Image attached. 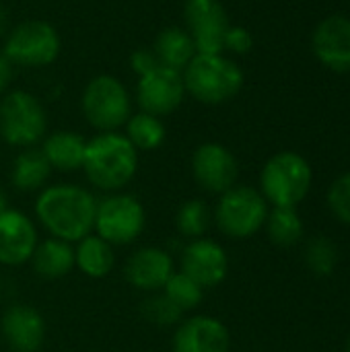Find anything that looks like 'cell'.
I'll return each instance as SVG.
<instances>
[{
  "label": "cell",
  "mask_w": 350,
  "mask_h": 352,
  "mask_svg": "<svg viewBox=\"0 0 350 352\" xmlns=\"http://www.w3.org/2000/svg\"><path fill=\"white\" fill-rule=\"evenodd\" d=\"M6 208H8V196H6V192L0 188V212L6 210Z\"/></svg>",
  "instance_id": "obj_35"
},
{
  "label": "cell",
  "mask_w": 350,
  "mask_h": 352,
  "mask_svg": "<svg viewBox=\"0 0 350 352\" xmlns=\"http://www.w3.org/2000/svg\"><path fill=\"white\" fill-rule=\"evenodd\" d=\"M126 132L124 136L132 142V146L140 151H157L163 146L167 138V128L163 124V118H157L146 111H132L128 122L124 124Z\"/></svg>",
  "instance_id": "obj_24"
},
{
  "label": "cell",
  "mask_w": 350,
  "mask_h": 352,
  "mask_svg": "<svg viewBox=\"0 0 350 352\" xmlns=\"http://www.w3.org/2000/svg\"><path fill=\"white\" fill-rule=\"evenodd\" d=\"M62 39L56 27L47 21L29 19L8 29L4 35L2 54L12 66L21 68H45L60 56Z\"/></svg>",
  "instance_id": "obj_8"
},
{
  "label": "cell",
  "mask_w": 350,
  "mask_h": 352,
  "mask_svg": "<svg viewBox=\"0 0 350 352\" xmlns=\"http://www.w3.org/2000/svg\"><path fill=\"white\" fill-rule=\"evenodd\" d=\"M186 97L184 76L177 70L155 66L151 72L138 76L136 85V103L140 111L153 113L157 118H165L179 109Z\"/></svg>",
  "instance_id": "obj_12"
},
{
  "label": "cell",
  "mask_w": 350,
  "mask_h": 352,
  "mask_svg": "<svg viewBox=\"0 0 350 352\" xmlns=\"http://www.w3.org/2000/svg\"><path fill=\"white\" fill-rule=\"evenodd\" d=\"M231 332L212 316L182 320L171 338V352H229Z\"/></svg>",
  "instance_id": "obj_15"
},
{
  "label": "cell",
  "mask_w": 350,
  "mask_h": 352,
  "mask_svg": "<svg viewBox=\"0 0 350 352\" xmlns=\"http://www.w3.org/2000/svg\"><path fill=\"white\" fill-rule=\"evenodd\" d=\"M316 58L334 72H350V19L332 14L318 23L311 37Z\"/></svg>",
  "instance_id": "obj_18"
},
{
  "label": "cell",
  "mask_w": 350,
  "mask_h": 352,
  "mask_svg": "<svg viewBox=\"0 0 350 352\" xmlns=\"http://www.w3.org/2000/svg\"><path fill=\"white\" fill-rule=\"evenodd\" d=\"M182 76L186 95L204 105H223L243 89V70L225 54H196Z\"/></svg>",
  "instance_id": "obj_3"
},
{
  "label": "cell",
  "mask_w": 350,
  "mask_h": 352,
  "mask_svg": "<svg viewBox=\"0 0 350 352\" xmlns=\"http://www.w3.org/2000/svg\"><path fill=\"white\" fill-rule=\"evenodd\" d=\"M83 171L101 192H122L138 171V151L122 132H97L87 140Z\"/></svg>",
  "instance_id": "obj_2"
},
{
  "label": "cell",
  "mask_w": 350,
  "mask_h": 352,
  "mask_svg": "<svg viewBox=\"0 0 350 352\" xmlns=\"http://www.w3.org/2000/svg\"><path fill=\"white\" fill-rule=\"evenodd\" d=\"M328 206L332 214L342 221L344 225H350V171L342 173L328 190Z\"/></svg>",
  "instance_id": "obj_30"
},
{
  "label": "cell",
  "mask_w": 350,
  "mask_h": 352,
  "mask_svg": "<svg viewBox=\"0 0 350 352\" xmlns=\"http://www.w3.org/2000/svg\"><path fill=\"white\" fill-rule=\"evenodd\" d=\"M153 52L161 66L177 70V72H182L192 62V58L198 54L190 33L186 31V27H179V25L165 27L157 35Z\"/></svg>",
  "instance_id": "obj_23"
},
{
  "label": "cell",
  "mask_w": 350,
  "mask_h": 352,
  "mask_svg": "<svg viewBox=\"0 0 350 352\" xmlns=\"http://www.w3.org/2000/svg\"><path fill=\"white\" fill-rule=\"evenodd\" d=\"M254 45V37L245 27L239 25H231L225 37V50L233 52V54H248Z\"/></svg>",
  "instance_id": "obj_31"
},
{
  "label": "cell",
  "mask_w": 350,
  "mask_h": 352,
  "mask_svg": "<svg viewBox=\"0 0 350 352\" xmlns=\"http://www.w3.org/2000/svg\"><path fill=\"white\" fill-rule=\"evenodd\" d=\"M37 243L39 235L33 219L10 206L0 212V266L14 268L27 264Z\"/></svg>",
  "instance_id": "obj_14"
},
{
  "label": "cell",
  "mask_w": 350,
  "mask_h": 352,
  "mask_svg": "<svg viewBox=\"0 0 350 352\" xmlns=\"http://www.w3.org/2000/svg\"><path fill=\"white\" fill-rule=\"evenodd\" d=\"M10 80H12V64H10L8 58L0 52V97H2L4 93H8Z\"/></svg>",
  "instance_id": "obj_33"
},
{
  "label": "cell",
  "mask_w": 350,
  "mask_h": 352,
  "mask_svg": "<svg viewBox=\"0 0 350 352\" xmlns=\"http://www.w3.org/2000/svg\"><path fill=\"white\" fill-rule=\"evenodd\" d=\"M347 352H350V336H349V342H347Z\"/></svg>",
  "instance_id": "obj_36"
},
{
  "label": "cell",
  "mask_w": 350,
  "mask_h": 352,
  "mask_svg": "<svg viewBox=\"0 0 350 352\" xmlns=\"http://www.w3.org/2000/svg\"><path fill=\"white\" fill-rule=\"evenodd\" d=\"M80 109L97 132H118L132 116V95L118 76L97 74L83 91Z\"/></svg>",
  "instance_id": "obj_6"
},
{
  "label": "cell",
  "mask_w": 350,
  "mask_h": 352,
  "mask_svg": "<svg viewBox=\"0 0 350 352\" xmlns=\"http://www.w3.org/2000/svg\"><path fill=\"white\" fill-rule=\"evenodd\" d=\"M87 140L83 134L72 130H56L45 134L41 140V153L47 159L50 167L62 173H74L83 169Z\"/></svg>",
  "instance_id": "obj_19"
},
{
  "label": "cell",
  "mask_w": 350,
  "mask_h": 352,
  "mask_svg": "<svg viewBox=\"0 0 350 352\" xmlns=\"http://www.w3.org/2000/svg\"><path fill=\"white\" fill-rule=\"evenodd\" d=\"M142 316L151 324L167 328V326H177L184 318V311L175 303H171L163 293H155V297L142 303Z\"/></svg>",
  "instance_id": "obj_29"
},
{
  "label": "cell",
  "mask_w": 350,
  "mask_h": 352,
  "mask_svg": "<svg viewBox=\"0 0 350 352\" xmlns=\"http://www.w3.org/2000/svg\"><path fill=\"white\" fill-rule=\"evenodd\" d=\"M173 272L175 264L171 254L157 245L136 250L124 266L126 283L142 293H161Z\"/></svg>",
  "instance_id": "obj_16"
},
{
  "label": "cell",
  "mask_w": 350,
  "mask_h": 352,
  "mask_svg": "<svg viewBox=\"0 0 350 352\" xmlns=\"http://www.w3.org/2000/svg\"><path fill=\"white\" fill-rule=\"evenodd\" d=\"M146 229V210L142 202L126 192H113L97 200L93 233L111 243L124 248L134 243Z\"/></svg>",
  "instance_id": "obj_9"
},
{
  "label": "cell",
  "mask_w": 350,
  "mask_h": 352,
  "mask_svg": "<svg viewBox=\"0 0 350 352\" xmlns=\"http://www.w3.org/2000/svg\"><path fill=\"white\" fill-rule=\"evenodd\" d=\"M192 177L208 194H225L237 186L239 165L235 155L221 142H202L192 153Z\"/></svg>",
  "instance_id": "obj_11"
},
{
  "label": "cell",
  "mask_w": 350,
  "mask_h": 352,
  "mask_svg": "<svg viewBox=\"0 0 350 352\" xmlns=\"http://www.w3.org/2000/svg\"><path fill=\"white\" fill-rule=\"evenodd\" d=\"M212 225V212L208 204L200 198L186 200L175 212V231L179 237L192 241L206 235Z\"/></svg>",
  "instance_id": "obj_25"
},
{
  "label": "cell",
  "mask_w": 350,
  "mask_h": 352,
  "mask_svg": "<svg viewBox=\"0 0 350 352\" xmlns=\"http://www.w3.org/2000/svg\"><path fill=\"white\" fill-rule=\"evenodd\" d=\"M47 134V113L41 101L25 91L14 89L0 99V138L14 148H31Z\"/></svg>",
  "instance_id": "obj_5"
},
{
  "label": "cell",
  "mask_w": 350,
  "mask_h": 352,
  "mask_svg": "<svg viewBox=\"0 0 350 352\" xmlns=\"http://www.w3.org/2000/svg\"><path fill=\"white\" fill-rule=\"evenodd\" d=\"M303 258H305L307 268L316 276H330L336 270V266H338V250L324 235L311 237L307 241L305 252H303Z\"/></svg>",
  "instance_id": "obj_27"
},
{
  "label": "cell",
  "mask_w": 350,
  "mask_h": 352,
  "mask_svg": "<svg viewBox=\"0 0 350 352\" xmlns=\"http://www.w3.org/2000/svg\"><path fill=\"white\" fill-rule=\"evenodd\" d=\"M155 66H159V60H157L153 47H138V50H134V52L130 54V68H132L138 76L151 72Z\"/></svg>",
  "instance_id": "obj_32"
},
{
  "label": "cell",
  "mask_w": 350,
  "mask_h": 352,
  "mask_svg": "<svg viewBox=\"0 0 350 352\" xmlns=\"http://www.w3.org/2000/svg\"><path fill=\"white\" fill-rule=\"evenodd\" d=\"M268 212V202L256 188L233 186L219 196L212 221L225 237L241 241L254 237L266 225Z\"/></svg>",
  "instance_id": "obj_7"
},
{
  "label": "cell",
  "mask_w": 350,
  "mask_h": 352,
  "mask_svg": "<svg viewBox=\"0 0 350 352\" xmlns=\"http://www.w3.org/2000/svg\"><path fill=\"white\" fill-rule=\"evenodd\" d=\"M6 33H8V12H6V8L0 4V37L6 35Z\"/></svg>",
  "instance_id": "obj_34"
},
{
  "label": "cell",
  "mask_w": 350,
  "mask_h": 352,
  "mask_svg": "<svg viewBox=\"0 0 350 352\" xmlns=\"http://www.w3.org/2000/svg\"><path fill=\"white\" fill-rule=\"evenodd\" d=\"M74 266L89 278H105L116 268V248L91 233L76 243Z\"/></svg>",
  "instance_id": "obj_22"
},
{
  "label": "cell",
  "mask_w": 350,
  "mask_h": 352,
  "mask_svg": "<svg viewBox=\"0 0 350 352\" xmlns=\"http://www.w3.org/2000/svg\"><path fill=\"white\" fill-rule=\"evenodd\" d=\"M0 334L10 352H39L45 340V320L35 307L14 303L2 314Z\"/></svg>",
  "instance_id": "obj_17"
},
{
  "label": "cell",
  "mask_w": 350,
  "mask_h": 352,
  "mask_svg": "<svg viewBox=\"0 0 350 352\" xmlns=\"http://www.w3.org/2000/svg\"><path fill=\"white\" fill-rule=\"evenodd\" d=\"M171 303H175L184 314L196 309L202 303L204 297V289L200 285H196L190 276H186L184 272H173L171 278L167 280V285L161 291Z\"/></svg>",
  "instance_id": "obj_28"
},
{
  "label": "cell",
  "mask_w": 350,
  "mask_h": 352,
  "mask_svg": "<svg viewBox=\"0 0 350 352\" xmlns=\"http://www.w3.org/2000/svg\"><path fill=\"white\" fill-rule=\"evenodd\" d=\"M97 198L76 184H54L37 192L35 219L50 237L78 243L93 233Z\"/></svg>",
  "instance_id": "obj_1"
},
{
  "label": "cell",
  "mask_w": 350,
  "mask_h": 352,
  "mask_svg": "<svg viewBox=\"0 0 350 352\" xmlns=\"http://www.w3.org/2000/svg\"><path fill=\"white\" fill-rule=\"evenodd\" d=\"M29 264L39 278L45 280L62 278L70 274L74 268V248L72 243H66L62 239L47 237L37 243Z\"/></svg>",
  "instance_id": "obj_20"
},
{
  "label": "cell",
  "mask_w": 350,
  "mask_h": 352,
  "mask_svg": "<svg viewBox=\"0 0 350 352\" xmlns=\"http://www.w3.org/2000/svg\"><path fill=\"white\" fill-rule=\"evenodd\" d=\"M264 227L270 241L278 248L297 245L303 237V221L295 208H272Z\"/></svg>",
  "instance_id": "obj_26"
},
{
  "label": "cell",
  "mask_w": 350,
  "mask_h": 352,
  "mask_svg": "<svg viewBox=\"0 0 350 352\" xmlns=\"http://www.w3.org/2000/svg\"><path fill=\"white\" fill-rule=\"evenodd\" d=\"M179 254V272L190 276L202 289L219 287L229 274V256L215 239H192Z\"/></svg>",
  "instance_id": "obj_13"
},
{
  "label": "cell",
  "mask_w": 350,
  "mask_h": 352,
  "mask_svg": "<svg viewBox=\"0 0 350 352\" xmlns=\"http://www.w3.org/2000/svg\"><path fill=\"white\" fill-rule=\"evenodd\" d=\"M52 167L41 148H23L10 165V184L19 192H39L47 186Z\"/></svg>",
  "instance_id": "obj_21"
},
{
  "label": "cell",
  "mask_w": 350,
  "mask_h": 352,
  "mask_svg": "<svg viewBox=\"0 0 350 352\" xmlns=\"http://www.w3.org/2000/svg\"><path fill=\"white\" fill-rule=\"evenodd\" d=\"M184 21L198 54L225 52V37L231 23L219 0H186Z\"/></svg>",
  "instance_id": "obj_10"
},
{
  "label": "cell",
  "mask_w": 350,
  "mask_h": 352,
  "mask_svg": "<svg viewBox=\"0 0 350 352\" xmlns=\"http://www.w3.org/2000/svg\"><path fill=\"white\" fill-rule=\"evenodd\" d=\"M311 165L293 151L276 153L260 173V194L274 208H297L311 188Z\"/></svg>",
  "instance_id": "obj_4"
}]
</instances>
